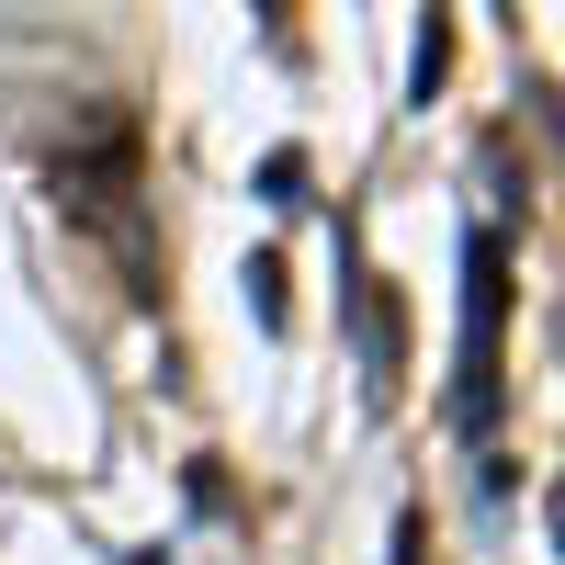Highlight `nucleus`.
Returning <instances> with one entry per match:
<instances>
[{
    "mask_svg": "<svg viewBox=\"0 0 565 565\" xmlns=\"http://www.w3.org/2000/svg\"><path fill=\"white\" fill-rule=\"evenodd\" d=\"M498 306H509L498 238L476 226V249H463V385H452V418H463V430H487V418H498Z\"/></svg>",
    "mask_w": 565,
    "mask_h": 565,
    "instance_id": "f257e3e1",
    "label": "nucleus"
}]
</instances>
